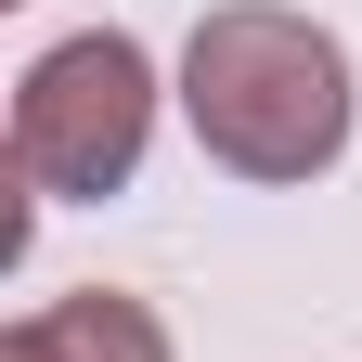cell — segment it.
Listing matches in <instances>:
<instances>
[{
	"mask_svg": "<svg viewBox=\"0 0 362 362\" xmlns=\"http://www.w3.org/2000/svg\"><path fill=\"white\" fill-rule=\"evenodd\" d=\"M156 143V65L129 26H90L52 39L26 78H13V168L26 194H117Z\"/></svg>",
	"mask_w": 362,
	"mask_h": 362,
	"instance_id": "obj_2",
	"label": "cell"
},
{
	"mask_svg": "<svg viewBox=\"0 0 362 362\" xmlns=\"http://www.w3.org/2000/svg\"><path fill=\"white\" fill-rule=\"evenodd\" d=\"M0 362H168V324L143 298H117V285H78L52 310H26V324L0 337Z\"/></svg>",
	"mask_w": 362,
	"mask_h": 362,
	"instance_id": "obj_3",
	"label": "cell"
},
{
	"mask_svg": "<svg viewBox=\"0 0 362 362\" xmlns=\"http://www.w3.org/2000/svg\"><path fill=\"white\" fill-rule=\"evenodd\" d=\"M181 117L233 181H324L349 156V52L285 0H220L181 39Z\"/></svg>",
	"mask_w": 362,
	"mask_h": 362,
	"instance_id": "obj_1",
	"label": "cell"
}]
</instances>
